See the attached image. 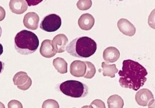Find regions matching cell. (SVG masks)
Returning <instances> with one entry per match:
<instances>
[{
	"mask_svg": "<svg viewBox=\"0 0 155 108\" xmlns=\"http://www.w3.org/2000/svg\"><path fill=\"white\" fill-rule=\"evenodd\" d=\"M148 73L146 69L139 62L131 59H125L122 68L119 72V82L121 87L137 90L147 81Z\"/></svg>",
	"mask_w": 155,
	"mask_h": 108,
	"instance_id": "6da1fadb",
	"label": "cell"
},
{
	"mask_svg": "<svg viewBox=\"0 0 155 108\" xmlns=\"http://www.w3.org/2000/svg\"><path fill=\"white\" fill-rule=\"evenodd\" d=\"M97 44L91 38L79 37L72 40L66 47L65 50L71 56L78 58H88L96 51Z\"/></svg>",
	"mask_w": 155,
	"mask_h": 108,
	"instance_id": "7a4b0ae2",
	"label": "cell"
},
{
	"mask_svg": "<svg viewBox=\"0 0 155 108\" xmlns=\"http://www.w3.org/2000/svg\"><path fill=\"white\" fill-rule=\"evenodd\" d=\"M39 44V39L36 35L29 30H22L15 37V47L21 55L33 53L37 50Z\"/></svg>",
	"mask_w": 155,
	"mask_h": 108,
	"instance_id": "3957f363",
	"label": "cell"
},
{
	"mask_svg": "<svg viewBox=\"0 0 155 108\" xmlns=\"http://www.w3.org/2000/svg\"><path fill=\"white\" fill-rule=\"evenodd\" d=\"M59 89L64 95L73 98H82L88 93V87L76 80H68L62 83L59 86Z\"/></svg>",
	"mask_w": 155,
	"mask_h": 108,
	"instance_id": "277c9868",
	"label": "cell"
},
{
	"mask_svg": "<svg viewBox=\"0 0 155 108\" xmlns=\"http://www.w3.org/2000/svg\"><path fill=\"white\" fill-rule=\"evenodd\" d=\"M61 18L56 14H50L44 17L40 24V28L48 32L58 30L61 25Z\"/></svg>",
	"mask_w": 155,
	"mask_h": 108,
	"instance_id": "5b68a950",
	"label": "cell"
},
{
	"mask_svg": "<svg viewBox=\"0 0 155 108\" xmlns=\"http://www.w3.org/2000/svg\"><path fill=\"white\" fill-rule=\"evenodd\" d=\"M13 81L14 84L22 90H26L29 89L32 83L31 79L28 76L27 73L22 71L19 72L14 75Z\"/></svg>",
	"mask_w": 155,
	"mask_h": 108,
	"instance_id": "8992f818",
	"label": "cell"
},
{
	"mask_svg": "<svg viewBox=\"0 0 155 108\" xmlns=\"http://www.w3.org/2000/svg\"><path fill=\"white\" fill-rule=\"evenodd\" d=\"M68 38L64 34H58L56 35L52 41V46L54 50L56 53H62L65 51L67 46L68 45Z\"/></svg>",
	"mask_w": 155,
	"mask_h": 108,
	"instance_id": "52a82bcc",
	"label": "cell"
},
{
	"mask_svg": "<svg viewBox=\"0 0 155 108\" xmlns=\"http://www.w3.org/2000/svg\"><path fill=\"white\" fill-rule=\"evenodd\" d=\"M154 99L152 92L148 89H141L135 95V100L136 103L142 106H146L148 103Z\"/></svg>",
	"mask_w": 155,
	"mask_h": 108,
	"instance_id": "ba28073f",
	"label": "cell"
},
{
	"mask_svg": "<svg viewBox=\"0 0 155 108\" xmlns=\"http://www.w3.org/2000/svg\"><path fill=\"white\" fill-rule=\"evenodd\" d=\"M117 27L120 32L128 36H133L136 33V27L128 19H120L117 22Z\"/></svg>",
	"mask_w": 155,
	"mask_h": 108,
	"instance_id": "9c48e42d",
	"label": "cell"
},
{
	"mask_svg": "<svg viewBox=\"0 0 155 108\" xmlns=\"http://www.w3.org/2000/svg\"><path fill=\"white\" fill-rule=\"evenodd\" d=\"M39 17L35 12H28L25 15L23 19L24 26L31 30H36L39 25Z\"/></svg>",
	"mask_w": 155,
	"mask_h": 108,
	"instance_id": "30bf717a",
	"label": "cell"
},
{
	"mask_svg": "<svg viewBox=\"0 0 155 108\" xmlns=\"http://www.w3.org/2000/svg\"><path fill=\"white\" fill-rule=\"evenodd\" d=\"M86 65L84 61L75 60L73 61L70 66V73L76 77H82L85 73Z\"/></svg>",
	"mask_w": 155,
	"mask_h": 108,
	"instance_id": "8fae6325",
	"label": "cell"
},
{
	"mask_svg": "<svg viewBox=\"0 0 155 108\" xmlns=\"http://www.w3.org/2000/svg\"><path fill=\"white\" fill-rule=\"evenodd\" d=\"M94 18L89 13L82 14L78 19V25L83 30H90L94 25Z\"/></svg>",
	"mask_w": 155,
	"mask_h": 108,
	"instance_id": "7c38bea8",
	"label": "cell"
},
{
	"mask_svg": "<svg viewBox=\"0 0 155 108\" xmlns=\"http://www.w3.org/2000/svg\"><path fill=\"white\" fill-rule=\"evenodd\" d=\"M27 4L24 0H11L9 2V8L12 12L21 15L27 10Z\"/></svg>",
	"mask_w": 155,
	"mask_h": 108,
	"instance_id": "4fadbf2b",
	"label": "cell"
},
{
	"mask_svg": "<svg viewBox=\"0 0 155 108\" xmlns=\"http://www.w3.org/2000/svg\"><path fill=\"white\" fill-rule=\"evenodd\" d=\"M120 57L119 50L114 47H108L103 52V58L107 62H114Z\"/></svg>",
	"mask_w": 155,
	"mask_h": 108,
	"instance_id": "5bb4252c",
	"label": "cell"
},
{
	"mask_svg": "<svg viewBox=\"0 0 155 108\" xmlns=\"http://www.w3.org/2000/svg\"><path fill=\"white\" fill-rule=\"evenodd\" d=\"M40 53L42 56L48 58H51L56 54L52 46L51 40L45 39L42 42L40 47Z\"/></svg>",
	"mask_w": 155,
	"mask_h": 108,
	"instance_id": "9a60e30c",
	"label": "cell"
},
{
	"mask_svg": "<svg viewBox=\"0 0 155 108\" xmlns=\"http://www.w3.org/2000/svg\"><path fill=\"white\" fill-rule=\"evenodd\" d=\"M108 108H123L124 100L118 95H113L107 100Z\"/></svg>",
	"mask_w": 155,
	"mask_h": 108,
	"instance_id": "2e32d148",
	"label": "cell"
},
{
	"mask_svg": "<svg viewBox=\"0 0 155 108\" xmlns=\"http://www.w3.org/2000/svg\"><path fill=\"white\" fill-rule=\"evenodd\" d=\"M102 68V75L104 76H108L114 78L115 74L118 72L115 64H108L105 62H102L101 64Z\"/></svg>",
	"mask_w": 155,
	"mask_h": 108,
	"instance_id": "e0dca14e",
	"label": "cell"
},
{
	"mask_svg": "<svg viewBox=\"0 0 155 108\" xmlns=\"http://www.w3.org/2000/svg\"><path fill=\"white\" fill-rule=\"evenodd\" d=\"M53 65L59 73L64 74L67 72V62L64 58H56L53 59Z\"/></svg>",
	"mask_w": 155,
	"mask_h": 108,
	"instance_id": "ac0fdd59",
	"label": "cell"
},
{
	"mask_svg": "<svg viewBox=\"0 0 155 108\" xmlns=\"http://www.w3.org/2000/svg\"><path fill=\"white\" fill-rule=\"evenodd\" d=\"M84 62L86 65V71L84 77L87 79L92 78L96 73V68L94 64L90 61H84Z\"/></svg>",
	"mask_w": 155,
	"mask_h": 108,
	"instance_id": "d6986e66",
	"label": "cell"
},
{
	"mask_svg": "<svg viewBox=\"0 0 155 108\" xmlns=\"http://www.w3.org/2000/svg\"><path fill=\"white\" fill-rule=\"evenodd\" d=\"M76 5L80 10H87L91 7L92 1L91 0H80L78 1Z\"/></svg>",
	"mask_w": 155,
	"mask_h": 108,
	"instance_id": "ffe728a7",
	"label": "cell"
},
{
	"mask_svg": "<svg viewBox=\"0 0 155 108\" xmlns=\"http://www.w3.org/2000/svg\"><path fill=\"white\" fill-rule=\"evenodd\" d=\"M42 108H59V105L56 100L48 99L43 102Z\"/></svg>",
	"mask_w": 155,
	"mask_h": 108,
	"instance_id": "44dd1931",
	"label": "cell"
},
{
	"mask_svg": "<svg viewBox=\"0 0 155 108\" xmlns=\"http://www.w3.org/2000/svg\"><path fill=\"white\" fill-rule=\"evenodd\" d=\"M90 106L93 108H106L104 102L99 99H96L93 101L91 103Z\"/></svg>",
	"mask_w": 155,
	"mask_h": 108,
	"instance_id": "7402d4cb",
	"label": "cell"
},
{
	"mask_svg": "<svg viewBox=\"0 0 155 108\" xmlns=\"http://www.w3.org/2000/svg\"><path fill=\"white\" fill-rule=\"evenodd\" d=\"M8 108H23V106L19 101L13 100L8 102Z\"/></svg>",
	"mask_w": 155,
	"mask_h": 108,
	"instance_id": "603a6c76",
	"label": "cell"
},
{
	"mask_svg": "<svg viewBox=\"0 0 155 108\" xmlns=\"http://www.w3.org/2000/svg\"><path fill=\"white\" fill-rule=\"evenodd\" d=\"M5 16V11L4 10V8L0 6V21H2Z\"/></svg>",
	"mask_w": 155,
	"mask_h": 108,
	"instance_id": "cb8c5ba5",
	"label": "cell"
},
{
	"mask_svg": "<svg viewBox=\"0 0 155 108\" xmlns=\"http://www.w3.org/2000/svg\"><path fill=\"white\" fill-rule=\"evenodd\" d=\"M148 108H154V100L153 99L148 103Z\"/></svg>",
	"mask_w": 155,
	"mask_h": 108,
	"instance_id": "d4e9b609",
	"label": "cell"
},
{
	"mask_svg": "<svg viewBox=\"0 0 155 108\" xmlns=\"http://www.w3.org/2000/svg\"><path fill=\"white\" fill-rule=\"evenodd\" d=\"M4 62H2V61H0V73L2 72V70L4 69Z\"/></svg>",
	"mask_w": 155,
	"mask_h": 108,
	"instance_id": "484cf974",
	"label": "cell"
},
{
	"mask_svg": "<svg viewBox=\"0 0 155 108\" xmlns=\"http://www.w3.org/2000/svg\"><path fill=\"white\" fill-rule=\"evenodd\" d=\"M2 53H3V47H2V45L0 44V56L2 55Z\"/></svg>",
	"mask_w": 155,
	"mask_h": 108,
	"instance_id": "4316f807",
	"label": "cell"
},
{
	"mask_svg": "<svg viewBox=\"0 0 155 108\" xmlns=\"http://www.w3.org/2000/svg\"><path fill=\"white\" fill-rule=\"evenodd\" d=\"M81 108H93V107L90 105V106H84Z\"/></svg>",
	"mask_w": 155,
	"mask_h": 108,
	"instance_id": "83f0119b",
	"label": "cell"
},
{
	"mask_svg": "<svg viewBox=\"0 0 155 108\" xmlns=\"http://www.w3.org/2000/svg\"><path fill=\"white\" fill-rule=\"evenodd\" d=\"M0 108H5L4 104L3 103H2L1 102H0Z\"/></svg>",
	"mask_w": 155,
	"mask_h": 108,
	"instance_id": "f1b7e54d",
	"label": "cell"
},
{
	"mask_svg": "<svg viewBox=\"0 0 155 108\" xmlns=\"http://www.w3.org/2000/svg\"><path fill=\"white\" fill-rule=\"evenodd\" d=\"M1 33H2V30H1V27H0V37H1Z\"/></svg>",
	"mask_w": 155,
	"mask_h": 108,
	"instance_id": "f546056e",
	"label": "cell"
},
{
	"mask_svg": "<svg viewBox=\"0 0 155 108\" xmlns=\"http://www.w3.org/2000/svg\"><path fill=\"white\" fill-rule=\"evenodd\" d=\"M74 108H75V107H74Z\"/></svg>",
	"mask_w": 155,
	"mask_h": 108,
	"instance_id": "4dcf8cb0",
	"label": "cell"
}]
</instances>
